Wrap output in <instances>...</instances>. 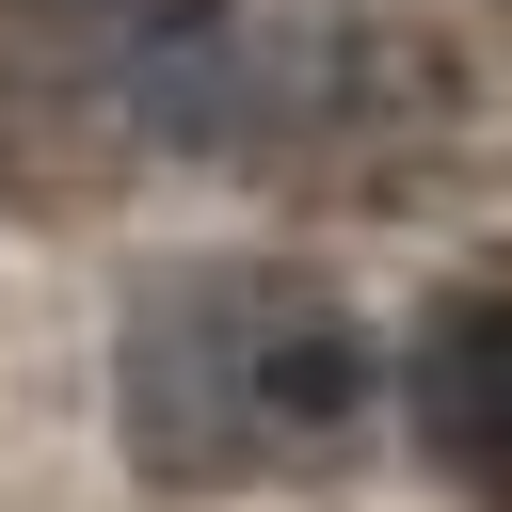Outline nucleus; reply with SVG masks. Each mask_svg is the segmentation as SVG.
<instances>
[{
	"label": "nucleus",
	"mask_w": 512,
	"mask_h": 512,
	"mask_svg": "<svg viewBox=\"0 0 512 512\" xmlns=\"http://www.w3.org/2000/svg\"><path fill=\"white\" fill-rule=\"evenodd\" d=\"M416 448L480 512H512V288H480V304H448L416 336Z\"/></svg>",
	"instance_id": "nucleus-2"
},
{
	"label": "nucleus",
	"mask_w": 512,
	"mask_h": 512,
	"mask_svg": "<svg viewBox=\"0 0 512 512\" xmlns=\"http://www.w3.org/2000/svg\"><path fill=\"white\" fill-rule=\"evenodd\" d=\"M368 400V352L352 320L304 288V272H160L128 304V352H112V416L160 480H288L352 432Z\"/></svg>",
	"instance_id": "nucleus-1"
},
{
	"label": "nucleus",
	"mask_w": 512,
	"mask_h": 512,
	"mask_svg": "<svg viewBox=\"0 0 512 512\" xmlns=\"http://www.w3.org/2000/svg\"><path fill=\"white\" fill-rule=\"evenodd\" d=\"M0 16H112V0H0Z\"/></svg>",
	"instance_id": "nucleus-3"
}]
</instances>
